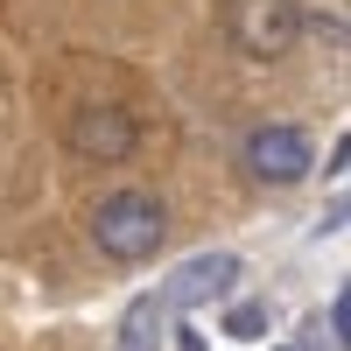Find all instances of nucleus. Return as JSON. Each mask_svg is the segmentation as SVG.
<instances>
[{
    "mask_svg": "<svg viewBox=\"0 0 351 351\" xmlns=\"http://www.w3.org/2000/svg\"><path fill=\"white\" fill-rule=\"evenodd\" d=\"M225 330H232V337H260V330H267V309H260V302L232 309V316H225Z\"/></svg>",
    "mask_w": 351,
    "mask_h": 351,
    "instance_id": "423d86ee",
    "label": "nucleus"
},
{
    "mask_svg": "<svg viewBox=\"0 0 351 351\" xmlns=\"http://www.w3.org/2000/svg\"><path fill=\"white\" fill-rule=\"evenodd\" d=\"M225 36L232 49H246V56H288L302 36V14H295V0H232L225 8Z\"/></svg>",
    "mask_w": 351,
    "mask_h": 351,
    "instance_id": "f03ea898",
    "label": "nucleus"
},
{
    "mask_svg": "<svg viewBox=\"0 0 351 351\" xmlns=\"http://www.w3.org/2000/svg\"><path fill=\"white\" fill-rule=\"evenodd\" d=\"M232 274H239V260H232V253H211V260H190V267H183V274H176V281L162 288V302H155V309H197V302L225 295V288H232Z\"/></svg>",
    "mask_w": 351,
    "mask_h": 351,
    "instance_id": "39448f33",
    "label": "nucleus"
},
{
    "mask_svg": "<svg viewBox=\"0 0 351 351\" xmlns=\"http://www.w3.org/2000/svg\"><path fill=\"white\" fill-rule=\"evenodd\" d=\"M246 162H253L260 183H302V176H309V141L295 127H260L246 141Z\"/></svg>",
    "mask_w": 351,
    "mask_h": 351,
    "instance_id": "20e7f679",
    "label": "nucleus"
},
{
    "mask_svg": "<svg viewBox=\"0 0 351 351\" xmlns=\"http://www.w3.org/2000/svg\"><path fill=\"white\" fill-rule=\"evenodd\" d=\"M162 204L148 197V190H112L99 211H92V239H99V253H112V260H155L162 253Z\"/></svg>",
    "mask_w": 351,
    "mask_h": 351,
    "instance_id": "f257e3e1",
    "label": "nucleus"
},
{
    "mask_svg": "<svg viewBox=\"0 0 351 351\" xmlns=\"http://www.w3.org/2000/svg\"><path fill=\"white\" fill-rule=\"evenodd\" d=\"M134 141H141V127L127 106H77L71 112V148L84 162H127Z\"/></svg>",
    "mask_w": 351,
    "mask_h": 351,
    "instance_id": "7ed1b4c3",
    "label": "nucleus"
}]
</instances>
